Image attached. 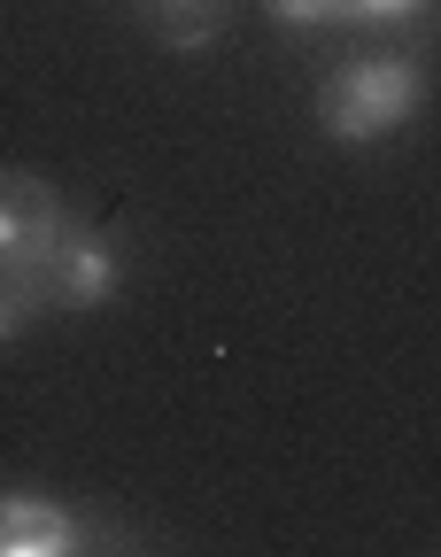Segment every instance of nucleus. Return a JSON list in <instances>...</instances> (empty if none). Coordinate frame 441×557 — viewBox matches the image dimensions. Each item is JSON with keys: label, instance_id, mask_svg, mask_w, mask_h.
Returning <instances> with one entry per match:
<instances>
[{"label": "nucleus", "instance_id": "3", "mask_svg": "<svg viewBox=\"0 0 441 557\" xmlns=\"http://www.w3.org/2000/svg\"><path fill=\"white\" fill-rule=\"evenodd\" d=\"M117 287H124L117 240L94 233V225H70L62 248H54V271H47V310H101Z\"/></svg>", "mask_w": 441, "mask_h": 557}, {"label": "nucleus", "instance_id": "5", "mask_svg": "<svg viewBox=\"0 0 441 557\" xmlns=\"http://www.w3.org/2000/svg\"><path fill=\"white\" fill-rule=\"evenodd\" d=\"M147 16H156L163 47L194 54V47H217V39H225V24H233V0H156Z\"/></svg>", "mask_w": 441, "mask_h": 557}, {"label": "nucleus", "instance_id": "7", "mask_svg": "<svg viewBox=\"0 0 441 557\" xmlns=\"http://www.w3.org/2000/svg\"><path fill=\"white\" fill-rule=\"evenodd\" d=\"M433 9V0H348V24H364V32H372V24H418Z\"/></svg>", "mask_w": 441, "mask_h": 557}, {"label": "nucleus", "instance_id": "1", "mask_svg": "<svg viewBox=\"0 0 441 557\" xmlns=\"http://www.w3.org/2000/svg\"><path fill=\"white\" fill-rule=\"evenodd\" d=\"M426 109V62L418 54H356L341 62L326 94H318V132L341 139V148H380L395 139L411 116Z\"/></svg>", "mask_w": 441, "mask_h": 557}, {"label": "nucleus", "instance_id": "6", "mask_svg": "<svg viewBox=\"0 0 441 557\" xmlns=\"http://www.w3.org/2000/svg\"><path fill=\"white\" fill-rule=\"evenodd\" d=\"M264 9L294 32H341L348 24V0H264Z\"/></svg>", "mask_w": 441, "mask_h": 557}, {"label": "nucleus", "instance_id": "8", "mask_svg": "<svg viewBox=\"0 0 441 557\" xmlns=\"http://www.w3.org/2000/svg\"><path fill=\"white\" fill-rule=\"evenodd\" d=\"M32 318H39V302H32V295L16 287V278H0V348H9V341H16V333H24Z\"/></svg>", "mask_w": 441, "mask_h": 557}, {"label": "nucleus", "instance_id": "4", "mask_svg": "<svg viewBox=\"0 0 441 557\" xmlns=\"http://www.w3.org/2000/svg\"><path fill=\"white\" fill-rule=\"evenodd\" d=\"M94 534L86 519L54 504V496H32V487H9L0 496V557H78Z\"/></svg>", "mask_w": 441, "mask_h": 557}, {"label": "nucleus", "instance_id": "9", "mask_svg": "<svg viewBox=\"0 0 441 557\" xmlns=\"http://www.w3.org/2000/svg\"><path fill=\"white\" fill-rule=\"evenodd\" d=\"M147 9H156V0H147Z\"/></svg>", "mask_w": 441, "mask_h": 557}, {"label": "nucleus", "instance_id": "2", "mask_svg": "<svg viewBox=\"0 0 441 557\" xmlns=\"http://www.w3.org/2000/svg\"><path fill=\"white\" fill-rule=\"evenodd\" d=\"M70 218H62V194L32 171H0V278L47 310V271H54V248H62Z\"/></svg>", "mask_w": 441, "mask_h": 557}]
</instances>
